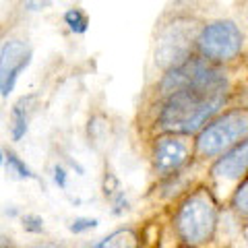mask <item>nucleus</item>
<instances>
[{"instance_id":"1","label":"nucleus","mask_w":248,"mask_h":248,"mask_svg":"<svg viewBox=\"0 0 248 248\" xmlns=\"http://www.w3.org/2000/svg\"><path fill=\"white\" fill-rule=\"evenodd\" d=\"M228 89H182L168 95L157 116L159 128L170 135L201 133L226 104Z\"/></svg>"},{"instance_id":"2","label":"nucleus","mask_w":248,"mask_h":248,"mask_svg":"<svg viewBox=\"0 0 248 248\" xmlns=\"http://www.w3.org/2000/svg\"><path fill=\"white\" fill-rule=\"evenodd\" d=\"M178 238L184 244L197 246L207 242L217 228V205L211 195L197 190L186 197L174 217Z\"/></svg>"},{"instance_id":"3","label":"nucleus","mask_w":248,"mask_h":248,"mask_svg":"<svg viewBox=\"0 0 248 248\" xmlns=\"http://www.w3.org/2000/svg\"><path fill=\"white\" fill-rule=\"evenodd\" d=\"M248 139V114L232 110L221 114L201 130L197 137V153L203 157H217Z\"/></svg>"},{"instance_id":"4","label":"nucleus","mask_w":248,"mask_h":248,"mask_svg":"<svg viewBox=\"0 0 248 248\" xmlns=\"http://www.w3.org/2000/svg\"><path fill=\"white\" fill-rule=\"evenodd\" d=\"M161 91L172 95L182 89H228L226 73L205 58H188L182 64L170 68L161 79Z\"/></svg>"},{"instance_id":"5","label":"nucleus","mask_w":248,"mask_h":248,"mask_svg":"<svg viewBox=\"0 0 248 248\" xmlns=\"http://www.w3.org/2000/svg\"><path fill=\"white\" fill-rule=\"evenodd\" d=\"M242 31L230 19H219L205 25L197 37L199 52L209 62L234 60L242 50Z\"/></svg>"},{"instance_id":"6","label":"nucleus","mask_w":248,"mask_h":248,"mask_svg":"<svg viewBox=\"0 0 248 248\" xmlns=\"http://www.w3.org/2000/svg\"><path fill=\"white\" fill-rule=\"evenodd\" d=\"M31 62V48L23 40H6L0 48V95L9 97L19 75Z\"/></svg>"},{"instance_id":"7","label":"nucleus","mask_w":248,"mask_h":248,"mask_svg":"<svg viewBox=\"0 0 248 248\" xmlns=\"http://www.w3.org/2000/svg\"><path fill=\"white\" fill-rule=\"evenodd\" d=\"M190 157V147L178 135L159 137L153 145V166L161 176L178 172Z\"/></svg>"},{"instance_id":"8","label":"nucleus","mask_w":248,"mask_h":248,"mask_svg":"<svg viewBox=\"0 0 248 248\" xmlns=\"http://www.w3.org/2000/svg\"><path fill=\"white\" fill-rule=\"evenodd\" d=\"M192 37V25H180L176 23L172 25L159 40L157 48V58L159 64L174 68L178 64H182L184 60H188V42Z\"/></svg>"},{"instance_id":"9","label":"nucleus","mask_w":248,"mask_h":248,"mask_svg":"<svg viewBox=\"0 0 248 248\" xmlns=\"http://www.w3.org/2000/svg\"><path fill=\"white\" fill-rule=\"evenodd\" d=\"M211 172L213 176L226 178V180H240V178H244L248 174V139H244L236 147H232L221 157H217Z\"/></svg>"},{"instance_id":"10","label":"nucleus","mask_w":248,"mask_h":248,"mask_svg":"<svg viewBox=\"0 0 248 248\" xmlns=\"http://www.w3.org/2000/svg\"><path fill=\"white\" fill-rule=\"evenodd\" d=\"M33 102V95L21 97L17 104L13 106V122H11V135L13 141H21L23 137L27 135L29 128V104Z\"/></svg>"},{"instance_id":"11","label":"nucleus","mask_w":248,"mask_h":248,"mask_svg":"<svg viewBox=\"0 0 248 248\" xmlns=\"http://www.w3.org/2000/svg\"><path fill=\"white\" fill-rule=\"evenodd\" d=\"M91 248H139V238L133 230L124 228V230L112 232L110 236L99 240V242L93 244Z\"/></svg>"},{"instance_id":"12","label":"nucleus","mask_w":248,"mask_h":248,"mask_svg":"<svg viewBox=\"0 0 248 248\" xmlns=\"http://www.w3.org/2000/svg\"><path fill=\"white\" fill-rule=\"evenodd\" d=\"M64 23L68 25V29L73 31V33H85V31L89 29V17L87 13H85L83 9H79V6H73V9H68L64 13Z\"/></svg>"},{"instance_id":"13","label":"nucleus","mask_w":248,"mask_h":248,"mask_svg":"<svg viewBox=\"0 0 248 248\" xmlns=\"http://www.w3.org/2000/svg\"><path fill=\"white\" fill-rule=\"evenodd\" d=\"M6 168H9L11 174H15L17 178H21V180H37V176L31 172L29 166L19 157L17 153H13V151L6 153Z\"/></svg>"},{"instance_id":"14","label":"nucleus","mask_w":248,"mask_h":248,"mask_svg":"<svg viewBox=\"0 0 248 248\" xmlns=\"http://www.w3.org/2000/svg\"><path fill=\"white\" fill-rule=\"evenodd\" d=\"M232 205H234L236 211L248 215V180L238 186V190L234 192V199H232Z\"/></svg>"},{"instance_id":"15","label":"nucleus","mask_w":248,"mask_h":248,"mask_svg":"<svg viewBox=\"0 0 248 248\" xmlns=\"http://www.w3.org/2000/svg\"><path fill=\"white\" fill-rule=\"evenodd\" d=\"M97 219L93 217H77V219L71 223V232L73 234H83V232H89L93 228H97Z\"/></svg>"},{"instance_id":"16","label":"nucleus","mask_w":248,"mask_h":248,"mask_svg":"<svg viewBox=\"0 0 248 248\" xmlns=\"http://www.w3.org/2000/svg\"><path fill=\"white\" fill-rule=\"evenodd\" d=\"M23 228H25V232H31V234H40L44 230V219L40 215L29 213V215L23 217Z\"/></svg>"},{"instance_id":"17","label":"nucleus","mask_w":248,"mask_h":248,"mask_svg":"<svg viewBox=\"0 0 248 248\" xmlns=\"http://www.w3.org/2000/svg\"><path fill=\"white\" fill-rule=\"evenodd\" d=\"M52 178H54V182H56L58 188H66L68 186V174H66V170L62 168V166H54L52 168Z\"/></svg>"},{"instance_id":"18","label":"nucleus","mask_w":248,"mask_h":248,"mask_svg":"<svg viewBox=\"0 0 248 248\" xmlns=\"http://www.w3.org/2000/svg\"><path fill=\"white\" fill-rule=\"evenodd\" d=\"M25 6L31 11H35V9H40V6H48V2H25Z\"/></svg>"},{"instance_id":"19","label":"nucleus","mask_w":248,"mask_h":248,"mask_svg":"<svg viewBox=\"0 0 248 248\" xmlns=\"http://www.w3.org/2000/svg\"><path fill=\"white\" fill-rule=\"evenodd\" d=\"M4 159H6V155L2 153V149H0V166H2V164H4Z\"/></svg>"},{"instance_id":"20","label":"nucleus","mask_w":248,"mask_h":248,"mask_svg":"<svg viewBox=\"0 0 248 248\" xmlns=\"http://www.w3.org/2000/svg\"><path fill=\"white\" fill-rule=\"evenodd\" d=\"M33 248H54V246H33Z\"/></svg>"}]
</instances>
